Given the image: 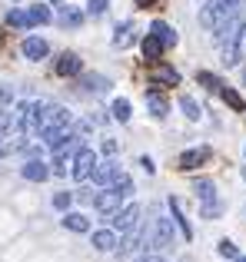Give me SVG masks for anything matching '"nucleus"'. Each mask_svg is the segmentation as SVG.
<instances>
[{
	"label": "nucleus",
	"instance_id": "nucleus-23",
	"mask_svg": "<svg viewBox=\"0 0 246 262\" xmlns=\"http://www.w3.org/2000/svg\"><path fill=\"white\" fill-rule=\"evenodd\" d=\"M147 106H150V113H153V116H160V120H163V116H167V110H170V103L163 100L160 93H147Z\"/></svg>",
	"mask_w": 246,
	"mask_h": 262
},
{
	"label": "nucleus",
	"instance_id": "nucleus-3",
	"mask_svg": "<svg viewBox=\"0 0 246 262\" xmlns=\"http://www.w3.org/2000/svg\"><path fill=\"white\" fill-rule=\"evenodd\" d=\"M50 20H53V13L47 10L44 4H40V7H27V10H10V13H7V24H10V27H20V30L44 27V24H50Z\"/></svg>",
	"mask_w": 246,
	"mask_h": 262
},
{
	"label": "nucleus",
	"instance_id": "nucleus-10",
	"mask_svg": "<svg viewBox=\"0 0 246 262\" xmlns=\"http://www.w3.org/2000/svg\"><path fill=\"white\" fill-rule=\"evenodd\" d=\"M107 219H110V226H113V229H123V232H127V229H133V226L136 223H140V206H123V209H117V212H113V216H107Z\"/></svg>",
	"mask_w": 246,
	"mask_h": 262
},
{
	"label": "nucleus",
	"instance_id": "nucleus-33",
	"mask_svg": "<svg viewBox=\"0 0 246 262\" xmlns=\"http://www.w3.org/2000/svg\"><path fill=\"white\" fill-rule=\"evenodd\" d=\"M107 7H110V0H87V10L90 13H104Z\"/></svg>",
	"mask_w": 246,
	"mask_h": 262
},
{
	"label": "nucleus",
	"instance_id": "nucleus-18",
	"mask_svg": "<svg viewBox=\"0 0 246 262\" xmlns=\"http://www.w3.org/2000/svg\"><path fill=\"white\" fill-rule=\"evenodd\" d=\"M153 80L163 83V86H176V83H180V73H176L173 67H167V63H156L153 67Z\"/></svg>",
	"mask_w": 246,
	"mask_h": 262
},
{
	"label": "nucleus",
	"instance_id": "nucleus-21",
	"mask_svg": "<svg viewBox=\"0 0 246 262\" xmlns=\"http://www.w3.org/2000/svg\"><path fill=\"white\" fill-rule=\"evenodd\" d=\"M170 212H173V219H176V226H180L183 239H193V229H190L187 216H183V209H180V199H170Z\"/></svg>",
	"mask_w": 246,
	"mask_h": 262
},
{
	"label": "nucleus",
	"instance_id": "nucleus-28",
	"mask_svg": "<svg viewBox=\"0 0 246 262\" xmlns=\"http://www.w3.org/2000/svg\"><path fill=\"white\" fill-rule=\"evenodd\" d=\"M180 110L187 113V120H200V106H196L193 96H180Z\"/></svg>",
	"mask_w": 246,
	"mask_h": 262
},
{
	"label": "nucleus",
	"instance_id": "nucleus-4",
	"mask_svg": "<svg viewBox=\"0 0 246 262\" xmlns=\"http://www.w3.org/2000/svg\"><path fill=\"white\" fill-rule=\"evenodd\" d=\"M147 249H173V223H170L167 216H156L153 223H150V229H147Z\"/></svg>",
	"mask_w": 246,
	"mask_h": 262
},
{
	"label": "nucleus",
	"instance_id": "nucleus-22",
	"mask_svg": "<svg viewBox=\"0 0 246 262\" xmlns=\"http://www.w3.org/2000/svg\"><path fill=\"white\" fill-rule=\"evenodd\" d=\"M133 43V24H120L117 27V33H113V47H117V50H123V47H130Z\"/></svg>",
	"mask_w": 246,
	"mask_h": 262
},
{
	"label": "nucleus",
	"instance_id": "nucleus-31",
	"mask_svg": "<svg viewBox=\"0 0 246 262\" xmlns=\"http://www.w3.org/2000/svg\"><path fill=\"white\" fill-rule=\"evenodd\" d=\"M196 80H200V83L207 86V90H223V83H220V80L213 77V73H200V77H196Z\"/></svg>",
	"mask_w": 246,
	"mask_h": 262
},
{
	"label": "nucleus",
	"instance_id": "nucleus-34",
	"mask_svg": "<svg viewBox=\"0 0 246 262\" xmlns=\"http://www.w3.org/2000/svg\"><path fill=\"white\" fill-rule=\"evenodd\" d=\"M113 153H117V143H113V140H104V156H113Z\"/></svg>",
	"mask_w": 246,
	"mask_h": 262
},
{
	"label": "nucleus",
	"instance_id": "nucleus-37",
	"mask_svg": "<svg viewBox=\"0 0 246 262\" xmlns=\"http://www.w3.org/2000/svg\"><path fill=\"white\" fill-rule=\"evenodd\" d=\"M236 262H246V256H236Z\"/></svg>",
	"mask_w": 246,
	"mask_h": 262
},
{
	"label": "nucleus",
	"instance_id": "nucleus-40",
	"mask_svg": "<svg viewBox=\"0 0 246 262\" xmlns=\"http://www.w3.org/2000/svg\"><path fill=\"white\" fill-rule=\"evenodd\" d=\"M53 4H60V0H53Z\"/></svg>",
	"mask_w": 246,
	"mask_h": 262
},
{
	"label": "nucleus",
	"instance_id": "nucleus-1",
	"mask_svg": "<svg viewBox=\"0 0 246 262\" xmlns=\"http://www.w3.org/2000/svg\"><path fill=\"white\" fill-rule=\"evenodd\" d=\"M243 33H246V24H243L240 13L216 30V43H220V53H223V67H236L240 63V40H243Z\"/></svg>",
	"mask_w": 246,
	"mask_h": 262
},
{
	"label": "nucleus",
	"instance_id": "nucleus-9",
	"mask_svg": "<svg viewBox=\"0 0 246 262\" xmlns=\"http://www.w3.org/2000/svg\"><path fill=\"white\" fill-rule=\"evenodd\" d=\"M120 176H123V169H120V163H117V160L97 163V166H93V173H90V179H93L97 186H113Z\"/></svg>",
	"mask_w": 246,
	"mask_h": 262
},
{
	"label": "nucleus",
	"instance_id": "nucleus-11",
	"mask_svg": "<svg viewBox=\"0 0 246 262\" xmlns=\"http://www.w3.org/2000/svg\"><path fill=\"white\" fill-rule=\"evenodd\" d=\"M53 73H57V77H77L80 73V57L77 53H60V60L53 63Z\"/></svg>",
	"mask_w": 246,
	"mask_h": 262
},
{
	"label": "nucleus",
	"instance_id": "nucleus-35",
	"mask_svg": "<svg viewBox=\"0 0 246 262\" xmlns=\"http://www.w3.org/2000/svg\"><path fill=\"white\" fill-rule=\"evenodd\" d=\"M133 262H170V259H160V256H140V259H133Z\"/></svg>",
	"mask_w": 246,
	"mask_h": 262
},
{
	"label": "nucleus",
	"instance_id": "nucleus-13",
	"mask_svg": "<svg viewBox=\"0 0 246 262\" xmlns=\"http://www.w3.org/2000/svg\"><path fill=\"white\" fill-rule=\"evenodd\" d=\"M210 160V146H196V149H187L180 156V169H196Z\"/></svg>",
	"mask_w": 246,
	"mask_h": 262
},
{
	"label": "nucleus",
	"instance_id": "nucleus-24",
	"mask_svg": "<svg viewBox=\"0 0 246 262\" xmlns=\"http://www.w3.org/2000/svg\"><path fill=\"white\" fill-rule=\"evenodd\" d=\"M193 189H196V196H200L203 203H210V199H216V186L210 183V179H196V183H193Z\"/></svg>",
	"mask_w": 246,
	"mask_h": 262
},
{
	"label": "nucleus",
	"instance_id": "nucleus-20",
	"mask_svg": "<svg viewBox=\"0 0 246 262\" xmlns=\"http://www.w3.org/2000/svg\"><path fill=\"white\" fill-rule=\"evenodd\" d=\"M167 50V47L160 43V40L153 37V33H147V40H143V57L150 60V63H156V60H160V53Z\"/></svg>",
	"mask_w": 246,
	"mask_h": 262
},
{
	"label": "nucleus",
	"instance_id": "nucleus-26",
	"mask_svg": "<svg viewBox=\"0 0 246 262\" xmlns=\"http://www.w3.org/2000/svg\"><path fill=\"white\" fill-rule=\"evenodd\" d=\"M220 93H223V100H227V103H230V106H233V110H236V113H243V110H246V103H243V96H240V93H236V90H230V86H223V90H220Z\"/></svg>",
	"mask_w": 246,
	"mask_h": 262
},
{
	"label": "nucleus",
	"instance_id": "nucleus-12",
	"mask_svg": "<svg viewBox=\"0 0 246 262\" xmlns=\"http://www.w3.org/2000/svg\"><path fill=\"white\" fill-rule=\"evenodd\" d=\"M47 53H50V43L44 37H27L24 40V57L27 60H44Z\"/></svg>",
	"mask_w": 246,
	"mask_h": 262
},
{
	"label": "nucleus",
	"instance_id": "nucleus-27",
	"mask_svg": "<svg viewBox=\"0 0 246 262\" xmlns=\"http://www.w3.org/2000/svg\"><path fill=\"white\" fill-rule=\"evenodd\" d=\"M84 83L90 93H104V90H110V80H104V77H97V73H90V77H84Z\"/></svg>",
	"mask_w": 246,
	"mask_h": 262
},
{
	"label": "nucleus",
	"instance_id": "nucleus-19",
	"mask_svg": "<svg viewBox=\"0 0 246 262\" xmlns=\"http://www.w3.org/2000/svg\"><path fill=\"white\" fill-rule=\"evenodd\" d=\"M64 226L70 232H90V219H87L84 212H67V216H64Z\"/></svg>",
	"mask_w": 246,
	"mask_h": 262
},
{
	"label": "nucleus",
	"instance_id": "nucleus-36",
	"mask_svg": "<svg viewBox=\"0 0 246 262\" xmlns=\"http://www.w3.org/2000/svg\"><path fill=\"white\" fill-rule=\"evenodd\" d=\"M7 100H10V90H7V86H4V90H0V106H4V103H7Z\"/></svg>",
	"mask_w": 246,
	"mask_h": 262
},
{
	"label": "nucleus",
	"instance_id": "nucleus-39",
	"mask_svg": "<svg viewBox=\"0 0 246 262\" xmlns=\"http://www.w3.org/2000/svg\"><path fill=\"white\" fill-rule=\"evenodd\" d=\"M0 40H4V33H0Z\"/></svg>",
	"mask_w": 246,
	"mask_h": 262
},
{
	"label": "nucleus",
	"instance_id": "nucleus-15",
	"mask_svg": "<svg viewBox=\"0 0 246 262\" xmlns=\"http://www.w3.org/2000/svg\"><path fill=\"white\" fill-rule=\"evenodd\" d=\"M90 243H93V249H100V252H113V249H117V232H113V229H97V232H93V236H90Z\"/></svg>",
	"mask_w": 246,
	"mask_h": 262
},
{
	"label": "nucleus",
	"instance_id": "nucleus-30",
	"mask_svg": "<svg viewBox=\"0 0 246 262\" xmlns=\"http://www.w3.org/2000/svg\"><path fill=\"white\" fill-rule=\"evenodd\" d=\"M70 203H73V196L70 192H53V206H57V209H70Z\"/></svg>",
	"mask_w": 246,
	"mask_h": 262
},
{
	"label": "nucleus",
	"instance_id": "nucleus-16",
	"mask_svg": "<svg viewBox=\"0 0 246 262\" xmlns=\"http://www.w3.org/2000/svg\"><path fill=\"white\" fill-rule=\"evenodd\" d=\"M57 20H60V27H80L84 24V10H80V7H70V4H60Z\"/></svg>",
	"mask_w": 246,
	"mask_h": 262
},
{
	"label": "nucleus",
	"instance_id": "nucleus-32",
	"mask_svg": "<svg viewBox=\"0 0 246 262\" xmlns=\"http://www.w3.org/2000/svg\"><path fill=\"white\" fill-rule=\"evenodd\" d=\"M220 256H227V259H236L240 252H236V246L230 243V239H223V243H220Z\"/></svg>",
	"mask_w": 246,
	"mask_h": 262
},
{
	"label": "nucleus",
	"instance_id": "nucleus-7",
	"mask_svg": "<svg viewBox=\"0 0 246 262\" xmlns=\"http://www.w3.org/2000/svg\"><path fill=\"white\" fill-rule=\"evenodd\" d=\"M40 116H44V103L30 100L17 106V129L20 133H30V129H40Z\"/></svg>",
	"mask_w": 246,
	"mask_h": 262
},
{
	"label": "nucleus",
	"instance_id": "nucleus-25",
	"mask_svg": "<svg viewBox=\"0 0 246 262\" xmlns=\"http://www.w3.org/2000/svg\"><path fill=\"white\" fill-rule=\"evenodd\" d=\"M110 113H113V120L130 123V100H123V96H120V100H113V110H110Z\"/></svg>",
	"mask_w": 246,
	"mask_h": 262
},
{
	"label": "nucleus",
	"instance_id": "nucleus-8",
	"mask_svg": "<svg viewBox=\"0 0 246 262\" xmlns=\"http://www.w3.org/2000/svg\"><path fill=\"white\" fill-rule=\"evenodd\" d=\"M123 199H127L123 192H117L113 186H104V192H97V196H93V206H97L100 216H113V212L120 209Z\"/></svg>",
	"mask_w": 246,
	"mask_h": 262
},
{
	"label": "nucleus",
	"instance_id": "nucleus-38",
	"mask_svg": "<svg viewBox=\"0 0 246 262\" xmlns=\"http://www.w3.org/2000/svg\"><path fill=\"white\" fill-rule=\"evenodd\" d=\"M243 179H246V169H243Z\"/></svg>",
	"mask_w": 246,
	"mask_h": 262
},
{
	"label": "nucleus",
	"instance_id": "nucleus-17",
	"mask_svg": "<svg viewBox=\"0 0 246 262\" xmlns=\"http://www.w3.org/2000/svg\"><path fill=\"white\" fill-rule=\"evenodd\" d=\"M150 33H153V37L160 40L163 47H173V43H176L173 27H170V24H163V20H153V24H150Z\"/></svg>",
	"mask_w": 246,
	"mask_h": 262
},
{
	"label": "nucleus",
	"instance_id": "nucleus-5",
	"mask_svg": "<svg viewBox=\"0 0 246 262\" xmlns=\"http://www.w3.org/2000/svg\"><path fill=\"white\" fill-rule=\"evenodd\" d=\"M93 166H97V153H93L90 146H80L70 160V176L77 179V183H84V179H90Z\"/></svg>",
	"mask_w": 246,
	"mask_h": 262
},
{
	"label": "nucleus",
	"instance_id": "nucleus-6",
	"mask_svg": "<svg viewBox=\"0 0 246 262\" xmlns=\"http://www.w3.org/2000/svg\"><path fill=\"white\" fill-rule=\"evenodd\" d=\"M70 126V110L60 103H44V116H40V133L44 129H67Z\"/></svg>",
	"mask_w": 246,
	"mask_h": 262
},
{
	"label": "nucleus",
	"instance_id": "nucleus-2",
	"mask_svg": "<svg viewBox=\"0 0 246 262\" xmlns=\"http://www.w3.org/2000/svg\"><path fill=\"white\" fill-rule=\"evenodd\" d=\"M240 4H243V0H210V4L200 10V27H207V30H220L227 20L236 17Z\"/></svg>",
	"mask_w": 246,
	"mask_h": 262
},
{
	"label": "nucleus",
	"instance_id": "nucleus-29",
	"mask_svg": "<svg viewBox=\"0 0 246 262\" xmlns=\"http://www.w3.org/2000/svg\"><path fill=\"white\" fill-rule=\"evenodd\" d=\"M200 212H203V219H216L223 212V203H220V199H210V203L200 206Z\"/></svg>",
	"mask_w": 246,
	"mask_h": 262
},
{
	"label": "nucleus",
	"instance_id": "nucleus-41",
	"mask_svg": "<svg viewBox=\"0 0 246 262\" xmlns=\"http://www.w3.org/2000/svg\"><path fill=\"white\" fill-rule=\"evenodd\" d=\"M243 80H246V73H243Z\"/></svg>",
	"mask_w": 246,
	"mask_h": 262
},
{
	"label": "nucleus",
	"instance_id": "nucleus-14",
	"mask_svg": "<svg viewBox=\"0 0 246 262\" xmlns=\"http://www.w3.org/2000/svg\"><path fill=\"white\" fill-rule=\"evenodd\" d=\"M20 176L30 179V183H44V179L50 176V169H47V163H40V160H27L24 166H20Z\"/></svg>",
	"mask_w": 246,
	"mask_h": 262
}]
</instances>
